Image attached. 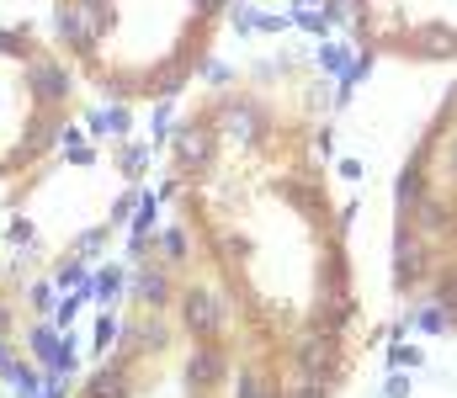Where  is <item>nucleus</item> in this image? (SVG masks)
Segmentation results:
<instances>
[{
	"label": "nucleus",
	"mask_w": 457,
	"mask_h": 398,
	"mask_svg": "<svg viewBox=\"0 0 457 398\" xmlns=\"http://www.w3.org/2000/svg\"><path fill=\"white\" fill-rule=\"evenodd\" d=\"M314 59H271L208 85L170 123L160 197L192 234L197 265L228 303L234 378L277 398H341L356 361L351 207L330 191L341 107Z\"/></svg>",
	"instance_id": "nucleus-1"
},
{
	"label": "nucleus",
	"mask_w": 457,
	"mask_h": 398,
	"mask_svg": "<svg viewBox=\"0 0 457 398\" xmlns=\"http://www.w3.org/2000/svg\"><path fill=\"white\" fill-rule=\"evenodd\" d=\"M388 367H399V372H415V367H426V351H420L415 340H394V345H388Z\"/></svg>",
	"instance_id": "nucleus-9"
},
{
	"label": "nucleus",
	"mask_w": 457,
	"mask_h": 398,
	"mask_svg": "<svg viewBox=\"0 0 457 398\" xmlns=\"http://www.w3.org/2000/svg\"><path fill=\"white\" fill-rule=\"evenodd\" d=\"M234 0H48L54 48L122 107L176 102L208 64Z\"/></svg>",
	"instance_id": "nucleus-2"
},
{
	"label": "nucleus",
	"mask_w": 457,
	"mask_h": 398,
	"mask_svg": "<svg viewBox=\"0 0 457 398\" xmlns=\"http://www.w3.org/2000/svg\"><path fill=\"white\" fill-rule=\"evenodd\" d=\"M86 292H91V303H96V308H112L117 297H128V265H122V261H107L102 271H91Z\"/></svg>",
	"instance_id": "nucleus-5"
},
{
	"label": "nucleus",
	"mask_w": 457,
	"mask_h": 398,
	"mask_svg": "<svg viewBox=\"0 0 457 398\" xmlns=\"http://www.w3.org/2000/svg\"><path fill=\"white\" fill-rule=\"evenodd\" d=\"M80 75L27 21L0 27V181H21L48 165L75 128Z\"/></svg>",
	"instance_id": "nucleus-3"
},
{
	"label": "nucleus",
	"mask_w": 457,
	"mask_h": 398,
	"mask_svg": "<svg viewBox=\"0 0 457 398\" xmlns=\"http://www.w3.org/2000/svg\"><path fill=\"white\" fill-rule=\"evenodd\" d=\"M351 48L404 64H457V0H325Z\"/></svg>",
	"instance_id": "nucleus-4"
},
{
	"label": "nucleus",
	"mask_w": 457,
	"mask_h": 398,
	"mask_svg": "<svg viewBox=\"0 0 457 398\" xmlns=\"http://www.w3.org/2000/svg\"><path fill=\"white\" fill-rule=\"evenodd\" d=\"M117 165H122L128 181H138V175L149 170V149H144L138 138H122V143H117Z\"/></svg>",
	"instance_id": "nucleus-8"
},
{
	"label": "nucleus",
	"mask_w": 457,
	"mask_h": 398,
	"mask_svg": "<svg viewBox=\"0 0 457 398\" xmlns=\"http://www.w3.org/2000/svg\"><path fill=\"white\" fill-rule=\"evenodd\" d=\"M117 329H122V313L102 308V313H96V324H91V356H107V351H112Z\"/></svg>",
	"instance_id": "nucleus-7"
},
{
	"label": "nucleus",
	"mask_w": 457,
	"mask_h": 398,
	"mask_svg": "<svg viewBox=\"0 0 457 398\" xmlns=\"http://www.w3.org/2000/svg\"><path fill=\"white\" fill-rule=\"evenodd\" d=\"M91 133H96V138H112V143L133 138V107H122V102H102V107L91 112Z\"/></svg>",
	"instance_id": "nucleus-6"
},
{
	"label": "nucleus",
	"mask_w": 457,
	"mask_h": 398,
	"mask_svg": "<svg viewBox=\"0 0 457 398\" xmlns=\"http://www.w3.org/2000/svg\"><path fill=\"white\" fill-rule=\"evenodd\" d=\"M410 394H415L410 372H399V367H394V372H388V383H383V398H410Z\"/></svg>",
	"instance_id": "nucleus-10"
}]
</instances>
